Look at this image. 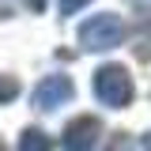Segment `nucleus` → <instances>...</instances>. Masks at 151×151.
Listing matches in <instances>:
<instances>
[{"label":"nucleus","instance_id":"f257e3e1","mask_svg":"<svg viewBox=\"0 0 151 151\" xmlns=\"http://www.w3.org/2000/svg\"><path fill=\"white\" fill-rule=\"evenodd\" d=\"M91 87H94V98L102 106H110V110H125L136 98V87H132V76H129L125 64H102L94 72Z\"/></svg>","mask_w":151,"mask_h":151},{"label":"nucleus","instance_id":"f03ea898","mask_svg":"<svg viewBox=\"0 0 151 151\" xmlns=\"http://www.w3.org/2000/svg\"><path fill=\"white\" fill-rule=\"evenodd\" d=\"M121 42H125V23L113 15V12H98V15H91L83 27H79V45L91 49V53L117 49Z\"/></svg>","mask_w":151,"mask_h":151},{"label":"nucleus","instance_id":"7ed1b4c3","mask_svg":"<svg viewBox=\"0 0 151 151\" xmlns=\"http://www.w3.org/2000/svg\"><path fill=\"white\" fill-rule=\"evenodd\" d=\"M98 136H102V121L94 113H79V117H72L64 125L60 144H64V151H91L98 144Z\"/></svg>","mask_w":151,"mask_h":151},{"label":"nucleus","instance_id":"20e7f679","mask_svg":"<svg viewBox=\"0 0 151 151\" xmlns=\"http://www.w3.org/2000/svg\"><path fill=\"white\" fill-rule=\"evenodd\" d=\"M72 94H76V83H72V76H45L42 83L34 87V110H57V106H64V102H72Z\"/></svg>","mask_w":151,"mask_h":151},{"label":"nucleus","instance_id":"39448f33","mask_svg":"<svg viewBox=\"0 0 151 151\" xmlns=\"http://www.w3.org/2000/svg\"><path fill=\"white\" fill-rule=\"evenodd\" d=\"M132 49L140 60H151V12L144 8L136 15V27H132Z\"/></svg>","mask_w":151,"mask_h":151},{"label":"nucleus","instance_id":"423d86ee","mask_svg":"<svg viewBox=\"0 0 151 151\" xmlns=\"http://www.w3.org/2000/svg\"><path fill=\"white\" fill-rule=\"evenodd\" d=\"M53 144H49V136L42 129H23V136H19V151H49Z\"/></svg>","mask_w":151,"mask_h":151},{"label":"nucleus","instance_id":"0eeeda50","mask_svg":"<svg viewBox=\"0 0 151 151\" xmlns=\"http://www.w3.org/2000/svg\"><path fill=\"white\" fill-rule=\"evenodd\" d=\"M19 91H23V87H19L15 76H4V72H0V102H4V106H8V102H15Z\"/></svg>","mask_w":151,"mask_h":151},{"label":"nucleus","instance_id":"6e6552de","mask_svg":"<svg viewBox=\"0 0 151 151\" xmlns=\"http://www.w3.org/2000/svg\"><path fill=\"white\" fill-rule=\"evenodd\" d=\"M106 151H129V132H113L110 144H106Z\"/></svg>","mask_w":151,"mask_h":151},{"label":"nucleus","instance_id":"1a4fd4ad","mask_svg":"<svg viewBox=\"0 0 151 151\" xmlns=\"http://www.w3.org/2000/svg\"><path fill=\"white\" fill-rule=\"evenodd\" d=\"M83 4H91V0H60V12H64V15H76Z\"/></svg>","mask_w":151,"mask_h":151},{"label":"nucleus","instance_id":"9d476101","mask_svg":"<svg viewBox=\"0 0 151 151\" xmlns=\"http://www.w3.org/2000/svg\"><path fill=\"white\" fill-rule=\"evenodd\" d=\"M23 4H27V8H30V12H38V15H42V12H45V0H23Z\"/></svg>","mask_w":151,"mask_h":151},{"label":"nucleus","instance_id":"9b49d317","mask_svg":"<svg viewBox=\"0 0 151 151\" xmlns=\"http://www.w3.org/2000/svg\"><path fill=\"white\" fill-rule=\"evenodd\" d=\"M140 151H151V132H144V136H140Z\"/></svg>","mask_w":151,"mask_h":151},{"label":"nucleus","instance_id":"f8f14e48","mask_svg":"<svg viewBox=\"0 0 151 151\" xmlns=\"http://www.w3.org/2000/svg\"><path fill=\"white\" fill-rule=\"evenodd\" d=\"M0 151H4V144H0Z\"/></svg>","mask_w":151,"mask_h":151}]
</instances>
